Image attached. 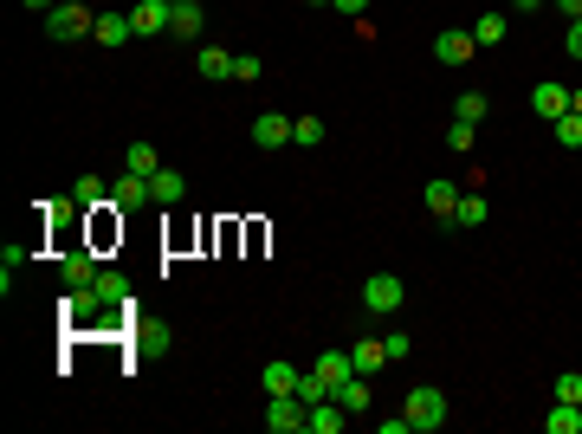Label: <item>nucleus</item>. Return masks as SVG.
<instances>
[{
    "mask_svg": "<svg viewBox=\"0 0 582 434\" xmlns=\"http://www.w3.org/2000/svg\"><path fill=\"white\" fill-rule=\"evenodd\" d=\"M473 137H479V130H473V124H460V117H453V124H447V143L460 149V156H466V149H473Z\"/></svg>",
    "mask_w": 582,
    "mask_h": 434,
    "instance_id": "obj_32",
    "label": "nucleus"
},
{
    "mask_svg": "<svg viewBox=\"0 0 582 434\" xmlns=\"http://www.w3.org/2000/svg\"><path fill=\"white\" fill-rule=\"evenodd\" d=\"M557 402H582V370H563L557 376Z\"/></svg>",
    "mask_w": 582,
    "mask_h": 434,
    "instance_id": "obj_31",
    "label": "nucleus"
},
{
    "mask_svg": "<svg viewBox=\"0 0 582 434\" xmlns=\"http://www.w3.org/2000/svg\"><path fill=\"white\" fill-rule=\"evenodd\" d=\"M97 13L85 7V0H59V7L46 13V39H91Z\"/></svg>",
    "mask_w": 582,
    "mask_h": 434,
    "instance_id": "obj_2",
    "label": "nucleus"
},
{
    "mask_svg": "<svg viewBox=\"0 0 582 434\" xmlns=\"http://www.w3.org/2000/svg\"><path fill=\"white\" fill-rule=\"evenodd\" d=\"M65 208H110L104 175H78V182H72V195H65Z\"/></svg>",
    "mask_w": 582,
    "mask_h": 434,
    "instance_id": "obj_15",
    "label": "nucleus"
},
{
    "mask_svg": "<svg viewBox=\"0 0 582 434\" xmlns=\"http://www.w3.org/2000/svg\"><path fill=\"white\" fill-rule=\"evenodd\" d=\"M505 13H479V26H473V39H479V46H498V39H505Z\"/></svg>",
    "mask_w": 582,
    "mask_h": 434,
    "instance_id": "obj_28",
    "label": "nucleus"
},
{
    "mask_svg": "<svg viewBox=\"0 0 582 434\" xmlns=\"http://www.w3.org/2000/svg\"><path fill=\"white\" fill-rule=\"evenodd\" d=\"M485 214H492V208H485V195H479V188H466V195L453 201V221L447 227H485Z\"/></svg>",
    "mask_w": 582,
    "mask_h": 434,
    "instance_id": "obj_20",
    "label": "nucleus"
},
{
    "mask_svg": "<svg viewBox=\"0 0 582 434\" xmlns=\"http://www.w3.org/2000/svg\"><path fill=\"white\" fill-rule=\"evenodd\" d=\"M149 195H156V208H175V201L188 195V175L182 169H156L149 175Z\"/></svg>",
    "mask_w": 582,
    "mask_h": 434,
    "instance_id": "obj_16",
    "label": "nucleus"
},
{
    "mask_svg": "<svg viewBox=\"0 0 582 434\" xmlns=\"http://www.w3.org/2000/svg\"><path fill=\"white\" fill-rule=\"evenodd\" d=\"M311 370H317V376H324V383H330V389H337V383H343V376H356V363H350V350H324V357H317V363H311Z\"/></svg>",
    "mask_w": 582,
    "mask_h": 434,
    "instance_id": "obj_22",
    "label": "nucleus"
},
{
    "mask_svg": "<svg viewBox=\"0 0 582 434\" xmlns=\"http://www.w3.org/2000/svg\"><path fill=\"white\" fill-rule=\"evenodd\" d=\"M473 52H479L473 26H447V33L434 39V59H440V65H466V59H473Z\"/></svg>",
    "mask_w": 582,
    "mask_h": 434,
    "instance_id": "obj_6",
    "label": "nucleus"
},
{
    "mask_svg": "<svg viewBox=\"0 0 582 434\" xmlns=\"http://www.w3.org/2000/svg\"><path fill=\"white\" fill-rule=\"evenodd\" d=\"M169 13H175V0H136V7H130L136 39H156V33H169Z\"/></svg>",
    "mask_w": 582,
    "mask_h": 434,
    "instance_id": "obj_5",
    "label": "nucleus"
},
{
    "mask_svg": "<svg viewBox=\"0 0 582 434\" xmlns=\"http://www.w3.org/2000/svg\"><path fill=\"white\" fill-rule=\"evenodd\" d=\"M337 13H350V20H369V0H330Z\"/></svg>",
    "mask_w": 582,
    "mask_h": 434,
    "instance_id": "obj_36",
    "label": "nucleus"
},
{
    "mask_svg": "<svg viewBox=\"0 0 582 434\" xmlns=\"http://www.w3.org/2000/svg\"><path fill=\"white\" fill-rule=\"evenodd\" d=\"M201 26H207V7H201V0H175L169 33H175V39H201Z\"/></svg>",
    "mask_w": 582,
    "mask_h": 434,
    "instance_id": "obj_11",
    "label": "nucleus"
},
{
    "mask_svg": "<svg viewBox=\"0 0 582 434\" xmlns=\"http://www.w3.org/2000/svg\"><path fill=\"white\" fill-rule=\"evenodd\" d=\"M259 72H266V65H259V52H240V59H233V78H240V85H253Z\"/></svg>",
    "mask_w": 582,
    "mask_h": 434,
    "instance_id": "obj_30",
    "label": "nucleus"
},
{
    "mask_svg": "<svg viewBox=\"0 0 582 434\" xmlns=\"http://www.w3.org/2000/svg\"><path fill=\"white\" fill-rule=\"evenodd\" d=\"M304 7H330V0H304Z\"/></svg>",
    "mask_w": 582,
    "mask_h": 434,
    "instance_id": "obj_41",
    "label": "nucleus"
},
{
    "mask_svg": "<svg viewBox=\"0 0 582 434\" xmlns=\"http://www.w3.org/2000/svg\"><path fill=\"white\" fill-rule=\"evenodd\" d=\"M253 143L266 149V156H272V149H285V143H291V117H279V111L253 117Z\"/></svg>",
    "mask_w": 582,
    "mask_h": 434,
    "instance_id": "obj_9",
    "label": "nucleus"
},
{
    "mask_svg": "<svg viewBox=\"0 0 582 434\" xmlns=\"http://www.w3.org/2000/svg\"><path fill=\"white\" fill-rule=\"evenodd\" d=\"M298 363H266V370H259V389H266V396H298Z\"/></svg>",
    "mask_w": 582,
    "mask_h": 434,
    "instance_id": "obj_17",
    "label": "nucleus"
},
{
    "mask_svg": "<svg viewBox=\"0 0 582 434\" xmlns=\"http://www.w3.org/2000/svg\"><path fill=\"white\" fill-rule=\"evenodd\" d=\"M123 169L156 175V169H162V149H156V143H130V149H123Z\"/></svg>",
    "mask_w": 582,
    "mask_h": 434,
    "instance_id": "obj_24",
    "label": "nucleus"
},
{
    "mask_svg": "<svg viewBox=\"0 0 582 434\" xmlns=\"http://www.w3.org/2000/svg\"><path fill=\"white\" fill-rule=\"evenodd\" d=\"M350 363L363 376H376V370H388V344H382V337H356V344H350Z\"/></svg>",
    "mask_w": 582,
    "mask_h": 434,
    "instance_id": "obj_18",
    "label": "nucleus"
},
{
    "mask_svg": "<svg viewBox=\"0 0 582 434\" xmlns=\"http://www.w3.org/2000/svg\"><path fill=\"white\" fill-rule=\"evenodd\" d=\"M91 39L97 46H110L117 52L123 39H136V26H130V13H97V26H91Z\"/></svg>",
    "mask_w": 582,
    "mask_h": 434,
    "instance_id": "obj_13",
    "label": "nucleus"
},
{
    "mask_svg": "<svg viewBox=\"0 0 582 434\" xmlns=\"http://www.w3.org/2000/svg\"><path fill=\"white\" fill-rule=\"evenodd\" d=\"M291 143L317 149V143H324V117H291Z\"/></svg>",
    "mask_w": 582,
    "mask_h": 434,
    "instance_id": "obj_27",
    "label": "nucleus"
},
{
    "mask_svg": "<svg viewBox=\"0 0 582 434\" xmlns=\"http://www.w3.org/2000/svg\"><path fill=\"white\" fill-rule=\"evenodd\" d=\"M408 305V286H401L395 273H369L363 279V311H376V318H388V311Z\"/></svg>",
    "mask_w": 582,
    "mask_h": 434,
    "instance_id": "obj_3",
    "label": "nucleus"
},
{
    "mask_svg": "<svg viewBox=\"0 0 582 434\" xmlns=\"http://www.w3.org/2000/svg\"><path fill=\"white\" fill-rule=\"evenodd\" d=\"M453 201H460V188H453L447 175H434V182H427V214H440V221H453Z\"/></svg>",
    "mask_w": 582,
    "mask_h": 434,
    "instance_id": "obj_21",
    "label": "nucleus"
},
{
    "mask_svg": "<svg viewBox=\"0 0 582 434\" xmlns=\"http://www.w3.org/2000/svg\"><path fill=\"white\" fill-rule=\"evenodd\" d=\"M20 7H39V13H52V7H59V0H20Z\"/></svg>",
    "mask_w": 582,
    "mask_h": 434,
    "instance_id": "obj_39",
    "label": "nucleus"
},
{
    "mask_svg": "<svg viewBox=\"0 0 582 434\" xmlns=\"http://www.w3.org/2000/svg\"><path fill=\"white\" fill-rule=\"evenodd\" d=\"M233 59H240V52H227V46H194V72L201 78H233Z\"/></svg>",
    "mask_w": 582,
    "mask_h": 434,
    "instance_id": "obj_10",
    "label": "nucleus"
},
{
    "mask_svg": "<svg viewBox=\"0 0 582 434\" xmlns=\"http://www.w3.org/2000/svg\"><path fill=\"white\" fill-rule=\"evenodd\" d=\"M550 434H582V402H557V409L544 415Z\"/></svg>",
    "mask_w": 582,
    "mask_h": 434,
    "instance_id": "obj_25",
    "label": "nucleus"
},
{
    "mask_svg": "<svg viewBox=\"0 0 582 434\" xmlns=\"http://www.w3.org/2000/svg\"><path fill=\"white\" fill-rule=\"evenodd\" d=\"M550 130H557V143H563V149H582V111H563Z\"/></svg>",
    "mask_w": 582,
    "mask_h": 434,
    "instance_id": "obj_29",
    "label": "nucleus"
},
{
    "mask_svg": "<svg viewBox=\"0 0 582 434\" xmlns=\"http://www.w3.org/2000/svg\"><path fill=\"white\" fill-rule=\"evenodd\" d=\"M343 422H350V409H343L337 396H324L311 409V422H304V434H343Z\"/></svg>",
    "mask_w": 582,
    "mask_h": 434,
    "instance_id": "obj_14",
    "label": "nucleus"
},
{
    "mask_svg": "<svg viewBox=\"0 0 582 434\" xmlns=\"http://www.w3.org/2000/svg\"><path fill=\"white\" fill-rule=\"evenodd\" d=\"M485 111H492V98H485V91H460V98H453V117H460V124H485Z\"/></svg>",
    "mask_w": 582,
    "mask_h": 434,
    "instance_id": "obj_23",
    "label": "nucleus"
},
{
    "mask_svg": "<svg viewBox=\"0 0 582 434\" xmlns=\"http://www.w3.org/2000/svg\"><path fill=\"white\" fill-rule=\"evenodd\" d=\"M304 422H311V409H304L298 396H266V428L272 434H298Z\"/></svg>",
    "mask_w": 582,
    "mask_h": 434,
    "instance_id": "obj_4",
    "label": "nucleus"
},
{
    "mask_svg": "<svg viewBox=\"0 0 582 434\" xmlns=\"http://www.w3.org/2000/svg\"><path fill=\"white\" fill-rule=\"evenodd\" d=\"M149 175H136V169H123L117 175V188H110V208H149Z\"/></svg>",
    "mask_w": 582,
    "mask_h": 434,
    "instance_id": "obj_8",
    "label": "nucleus"
},
{
    "mask_svg": "<svg viewBox=\"0 0 582 434\" xmlns=\"http://www.w3.org/2000/svg\"><path fill=\"white\" fill-rule=\"evenodd\" d=\"M376 434H414V428H408V415H382Z\"/></svg>",
    "mask_w": 582,
    "mask_h": 434,
    "instance_id": "obj_34",
    "label": "nucleus"
},
{
    "mask_svg": "<svg viewBox=\"0 0 582 434\" xmlns=\"http://www.w3.org/2000/svg\"><path fill=\"white\" fill-rule=\"evenodd\" d=\"M91 292L104 298V305H123V298H130V279L123 273H104V266H97V279H91Z\"/></svg>",
    "mask_w": 582,
    "mask_h": 434,
    "instance_id": "obj_26",
    "label": "nucleus"
},
{
    "mask_svg": "<svg viewBox=\"0 0 582 434\" xmlns=\"http://www.w3.org/2000/svg\"><path fill=\"white\" fill-rule=\"evenodd\" d=\"M531 111L544 117V124H557V117L570 111V85H557V78H544V85H531Z\"/></svg>",
    "mask_w": 582,
    "mask_h": 434,
    "instance_id": "obj_7",
    "label": "nucleus"
},
{
    "mask_svg": "<svg viewBox=\"0 0 582 434\" xmlns=\"http://www.w3.org/2000/svg\"><path fill=\"white\" fill-rule=\"evenodd\" d=\"M537 7H550V0H511V13H537Z\"/></svg>",
    "mask_w": 582,
    "mask_h": 434,
    "instance_id": "obj_37",
    "label": "nucleus"
},
{
    "mask_svg": "<svg viewBox=\"0 0 582 434\" xmlns=\"http://www.w3.org/2000/svg\"><path fill=\"white\" fill-rule=\"evenodd\" d=\"M330 396H337L350 415H369V376H363V370H356V376H343V383L330 389Z\"/></svg>",
    "mask_w": 582,
    "mask_h": 434,
    "instance_id": "obj_19",
    "label": "nucleus"
},
{
    "mask_svg": "<svg viewBox=\"0 0 582 434\" xmlns=\"http://www.w3.org/2000/svg\"><path fill=\"white\" fill-rule=\"evenodd\" d=\"M408 428L414 434H434V428H447V389H434V383H421V389H408Z\"/></svg>",
    "mask_w": 582,
    "mask_h": 434,
    "instance_id": "obj_1",
    "label": "nucleus"
},
{
    "mask_svg": "<svg viewBox=\"0 0 582 434\" xmlns=\"http://www.w3.org/2000/svg\"><path fill=\"white\" fill-rule=\"evenodd\" d=\"M563 7V20H582V0H557Z\"/></svg>",
    "mask_w": 582,
    "mask_h": 434,
    "instance_id": "obj_38",
    "label": "nucleus"
},
{
    "mask_svg": "<svg viewBox=\"0 0 582 434\" xmlns=\"http://www.w3.org/2000/svg\"><path fill=\"white\" fill-rule=\"evenodd\" d=\"M570 111H582V85H576V91H570Z\"/></svg>",
    "mask_w": 582,
    "mask_h": 434,
    "instance_id": "obj_40",
    "label": "nucleus"
},
{
    "mask_svg": "<svg viewBox=\"0 0 582 434\" xmlns=\"http://www.w3.org/2000/svg\"><path fill=\"white\" fill-rule=\"evenodd\" d=\"M59 273H65V286H91V279H97L91 247H65V253H59Z\"/></svg>",
    "mask_w": 582,
    "mask_h": 434,
    "instance_id": "obj_12",
    "label": "nucleus"
},
{
    "mask_svg": "<svg viewBox=\"0 0 582 434\" xmlns=\"http://www.w3.org/2000/svg\"><path fill=\"white\" fill-rule=\"evenodd\" d=\"M382 344H388V363H401V357H408V350H414V337H408V331H388Z\"/></svg>",
    "mask_w": 582,
    "mask_h": 434,
    "instance_id": "obj_33",
    "label": "nucleus"
},
{
    "mask_svg": "<svg viewBox=\"0 0 582 434\" xmlns=\"http://www.w3.org/2000/svg\"><path fill=\"white\" fill-rule=\"evenodd\" d=\"M563 52H570V59H582V20H570V33H563Z\"/></svg>",
    "mask_w": 582,
    "mask_h": 434,
    "instance_id": "obj_35",
    "label": "nucleus"
}]
</instances>
